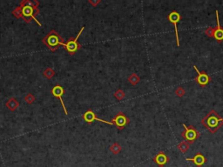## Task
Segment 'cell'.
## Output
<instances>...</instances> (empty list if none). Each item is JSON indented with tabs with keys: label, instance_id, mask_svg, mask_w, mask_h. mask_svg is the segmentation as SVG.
Returning a JSON list of instances; mask_svg holds the SVG:
<instances>
[{
	"label": "cell",
	"instance_id": "cell-8",
	"mask_svg": "<svg viewBox=\"0 0 223 167\" xmlns=\"http://www.w3.org/2000/svg\"><path fill=\"white\" fill-rule=\"evenodd\" d=\"M112 123L115 124L117 127L120 130H123L126 127V125H127L130 123V119H128L127 116L124 114L123 112H119L117 115L112 119Z\"/></svg>",
	"mask_w": 223,
	"mask_h": 167
},
{
	"label": "cell",
	"instance_id": "cell-12",
	"mask_svg": "<svg viewBox=\"0 0 223 167\" xmlns=\"http://www.w3.org/2000/svg\"><path fill=\"white\" fill-rule=\"evenodd\" d=\"M153 162H155L158 166L163 167L167 162H169V158L167 157L163 151H159V153H157L154 157H153Z\"/></svg>",
	"mask_w": 223,
	"mask_h": 167
},
{
	"label": "cell",
	"instance_id": "cell-3",
	"mask_svg": "<svg viewBox=\"0 0 223 167\" xmlns=\"http://www.w3.org/2000/svg\"><path fill=\"white\" fill-rule=\"evenodd\" d=\"M21 4H24L21 3ZM14 11H15V12H18V14L15 16L17 17V18L23 17L24 18L26 19L27 22H29V20L31 19V18L37 21L36 18H34V15H36V14H35V13H36V12H35V6H31V5L24 4V6H21V8H20V7H18V8L15 9ZM37 23H39V22L37 21ZM39 24H40L39 23Z\"/></svg>",
	"mask_w": 223,
	"mask_h": 167
},
{
	"label": "cell",
	"instance_id": "cell-14",
	"mask_svg": "<svg viewBox=\"0 0 223 167\" xmlns=\"http://www.w3.org/2000/svg\"><path fill=\"white\" fill-rule=\"evenodd\" d=\"M177 147H178L179 151H181L182 153H185V152H187V151L189 150L190 144L187 143V142H186V141H182V142H180V143L177 145Z\"/></svg>",
	"mask_w": 223,
	"mask_h": 167
},
{
	"label": "cell",
	"instance_id": "cell-18",
	"mask_svg": "<svg viewBox=\"0 0 223 167\" xmlns=\"http://www.w3.org/2000/svg\"><path fill=\"white\" fill-rule=\"evenodd\" d=\"M44 75L47 78H52L53 76L55 75V72L52 70V68H47L44 72Z\"/></svg>",
	"mask_w": 223,
	"mask_h": 167
},
{
	"label": "cell",
	"instance_id": "cell-20",
	"mask_svg": "<svg viewBox=\"0 0 223 167\" xmlns=\"http://www.w3.org/2000/svg\"><path fill=\"white\" fill-rule=\"evenodd\" d=\"M205 34L209 38H214V36H215V28L207 27L205 30Z\"/></svg>",
	"mask_w": 223,
	"mask_h": 167
},
{
	"label": "cell",
	"instance_id": "cell-22",
	"mask_svg": "<svg viewBox=\"0 0 223 167\" xmlns=\"http://www.w3.org/2000/svg\"><path fill=\"white\" fill-rule=\"evenodd\" d=\"M24 99H25V101H26L28 104H32L35 101V98H34V96L32 95V94H28V95L25 96Z\"/></svg>",
	"mask_w": 223,
	"mask_h": 167
},
{
	"label": "cell",
	"instance_id": "cell-15",
	"mask_svg": "<svg viewBox=\"0 0 223 167\" xmlns=\"http://www.w3.org/2000/svg\"><path fill=\"white\" fill-rule=\"evenodd\" d=\"M6 106L11 110V111H14L16 110V108L18 107V102H17L15 99H11L8 102L6 103Z\"/></svg>",
	"mask_w": 223,
	"mask_h": 167
},
{
	"label": "cell",
	"instance_id": "cell-19",
	"mask_svg": "<svg viewBox=\"0 0 223 167\" xmlns=\"http://www.w3.org/2000/svg\"><path fill=\"white\" fill-rule=\"evenodd\" d=\"M114 97H115L116 99L118 100H122L126 97V94H125V92L122 91V90H118L117 92L114 93Z\"/></svg>",
	"mask_w": 223,
	"mask_h": 167
},
{
	"label": "cell",
	"instance_id": "cell-4",
	"mask_svg": "<svg viewBox=\"0 0 223 167\" xmlns=\"http://www.w3.org/2000/svg\"><path fill=\"white\" fill-rule=\"evenodd\" d=\"M183 126L185 128V131L181 132V137L185 139L186 142L189 144H192L195 140L199 139L200 133L193 125H187L186 124H183Z\"/></svg>",
	"mask_w": 223,
	"mask_h": 167
},
{
	"label": "cell",
	"instance_id": "cell-10",
	"mask_svg": "<svg viewBox=\"0 0 223 167\" xmlns=\"http://www.w3.org/2000/svg\"><path fill=\"white\" fill-rule=\"evenodd\" d=\"M83 119L84 120H85L86 122H87V123H92L93 121L97 120V121H100V122L108 124H110V125H112V124H113L112 122H108V121H105V120L101 119H98L97 116L95 115V113H94L92 110H88L83 115Z\"/></svg>",
	"mask_w": 223,
	"mask_h": 167
},
{
	"label": "cell",
	"instance_id": "cell-5",
	"mask_svg": "<svg viewBox=\"0 0 223 167\" xmlns=\"http://www.w3.org/2000/svg\"><path fill=\"white\" fill-rule=\"evenodd\" d=\"M83 31L84 27H82L81 28V30H80V32L78 33V35H77L75 38H72V39L68 40L67 42L64 44L65 50H66L71 55H73V54L81 47V45L78 43V39H79V38L80 37V35H81V33H82Z\"/></svg>",
	"mask_w": 223,
	"mask_h": 167
},
{
	"label": "cell",
	"instance_id": "cell-21",
	"mask_svg": "<svg viewBox=\"0 0 223 167\" xmlns=\"http://www.w3.org/2000/svg\"><path fill=\"white\" fill-rule=\"evenodd\" d=\"M185 93H186V92H185L184 88L181 87V86H179V87H178L175 90V94L178 97H179V98H182L185 95Z\"/></svg>",
	"mask_w": 223,
	"mask_h": 167
},
{
	"label": "cell",
	"instance_id": "cell-1",
	"mask_svg": "<svg viewBox=\"0 0 223 167\" xmlns=\"http://www.w3.org/2000/svg\"><path fill=\"white\" fill-rule=\"evenodd\" d=\"M200 123L214 134L223 125V119L215 110H211L201 119Z\"/></svg>",
	"mask_w": 223,
	"mask_h": 167
},
{
	"label": "cell",
	"instance_id": "cell-16",
	"mask_svg": "<svg viewBox=\"0 0 223 167\" xmlns=\"http://www.w3.org/2000/svg\"><path fill=\"white\" fill-rule=\"evenodd\" d=\"M128 81H129V83L131 84L132 85H136V84L140 81V78H139V76L137 75L136 73H132V74L128 78Z\"/></svg>",
	"mask_w": 223,
	"mask_h": 167
},
{
	"label": "cell",
	"instance_id": "cell-13",
	"mask_svg": "<svg viewBox=\"0 0 223 167\" xmlns=\"http://www.w3.org/2000/svg\"><path fill=\"white\" fill-rule=\"evenodd\" d=\"M187 161H190L194 164L197 167H201L204 164L207 162V159L205 158V156L201 153H197L194 158H187Z\"/></svg>",
	"mask_w": 223,
	"mask_h": 167
},
{
	"label": "cell",
	"instance_id": "cell-17",
	"mask_svg": "<svg viewBox=\"0 0 223 167\" xmlns=\"http://www.w3.org/2000/svg\"><path fill=\"white\" fill-rule=\"evenodd\" d=\"M110 150L113 154H119L121 151V146L118 143H114L110 147Z\"/></svg>",
	"mask_w": 223,
	"mask_h": 167
},
{
	"label": "cell",
	"instance_id": "cell-11",
	"mask_svg": "<svg viewBox=\"0 0 223 167\" xmlns=\"http://www.w3.org/2000/svg\"><path fill=\"white\" fill-rule=\"evenodd\" d=\"M216 14V21H217V26L215 28V39L218 41V43H221L223 41V28L220 27V18H219V12L215 11Z\"/></svg>",
	"mask_w": 223,
	"mask_h": 167
},
{
	"label": "cell",
	"instance_id": "cell-7",
	"mask_svg": "<svg viewBox=\"0 0 223 167\" xmlns=\"http://www.w3.org/2000/svg\"><path fill=\"white\" fill-rule=\"evenodd\" d=\"M194 68L195 72H197V77H195V81L199 84L201 87H205L206 85H207L208 84L211 82V77L209 75H207V72H204V71L200 72L199 69L197 68V66H195V65L194 66Z\"/></svg>",
	"mask_w": 223,
	"mask_h": 167
},
{
	"label": "cell",
	"instance_id": "cell-9",
	"mask_svg": "<svg viewBox=\"0 0 223 167\" xmlns=\"http://www.w3.org/2000/svg\"><path fill=\"white\" fill-rule=\"evenodd\" d=\"M51 92H52V94L54 96L55 98H57V99H59L60 100L61 104H62V106H63V108H64L65 114V115H68L66 108H65V105L64 104V101H63V99H62V97H63V95H64L65 93L64 88L62 87V86H60V85H55V86L52 89Z\"/></svg>",
	"mask_w": 223,
	"mask_h": 167
},
{
	"label": "cell",
	"instance_id": "cell-6",
	"mask_svg": "<svg viewBox=\"0 0 223 167\" xmlns=\"http://www.w3.org/2000/svg\"><path fill=\"white\" fill-rule=\"evenodd\" d=\"M182 17L179 14V12L176 11H173L170 12V14L167 16V19L171 22L172 24L174 25V31H175V37H176V42H177V45H179V32H178V23L181 20Z\"/></svg>",
	"mask_w": 223,
	"mask_h": 167
},
{
	"label": "cell",
	"instance_id": "cell-2",
	"mask_svg": "<svg viewBox=\"0 0 223 167\" xmlns=\"http://www.w3.org/2000/svg\"><path fill=\"white\" fill-rule=\"evenodd\" d=\"M43 43L52 52L56 51L60 45L65 44L64 39L54 30H52L48 33L46 37L43 39Z\"/></svg>",
	"mask_w": 223,
	"mask_h": 167
}]
</instances>
